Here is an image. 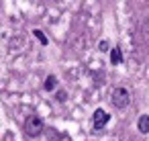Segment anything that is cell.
I'll list each match as a JSON object with an SVG mask.
<instances>
[{
	"instance_id": "3957f363",
	"label": "cell",
	"mask_w": 149,
	"mask_h": 141,
	"mask_svg": "<svg viewBox=\"0 0 149 141\" xmlns=\"http://www.w3.org/2000/svg\"><path fill=\"white\" fill-rule=\"evenodd\" d=\"M92 119H94V129H102V127L108 123V119H110V117H108V114H106L102 108H96Z\"/></svg>"
},
{
	"instance_id": "30bf717a",
	"label": "cell",
	"mask_w": 149,
	"mask_h": 141,
	"mask_svg": "<svg viewBox=\"0 0 149 141\" xmlns=\"http://www.w3.org/2000/svg\"><path fill=\"white\" fill-rule=\"evenodd\" d=\"M106 49H108V41H102L100 43V51H106Z\"/></svg>"
},
{
	"instance_id": "9c48e42d",
	"label": "cell",
	"mask_w": 149,
	"mask_h": 141,
	"mask_svg": "<svg viewBox=\"0 0 149 141\" xmlns=\"http://www.w3.org/2000/svg\"><path fill=\"white\" fill-rule=\"evenodd\" d=\"M65 98H68V92L65 90H59L57 92V100H65Z\"/></svg>"
},
{
	"instance_id": "277c9868",
	"label": "cell",
	"mask_w": 149,
	"mask_h": 141,
	"mask_svg": "<svg viewBox=\"0 0 149 141\" xmlns=\"http://www.w3.org/2000/svg\"><path fill=\"white\" fill-rule=\"evenodd\" d=\"M137 129L141 131V133H149V114H141L139 117V121H137Z\"/></svg>"
},
{
	"instance_id": "5b68a950",
	"label": "cell",
	"mask_w": 149,
	"mask_h": 141,
	"mask_svg": "<svg viewBox=\"0 0 149 141\" xmlns=\"http://www.w3.org/2000/svg\"><path fill=\"white\" fill-rule=\"evenodd\" d=\"M55 86H57V78H55V76H47L43 88H45L47 92H51V90H55Z\"/></svg>"
},
{
	"instance_id": "8992f818",
	"label": "cell",
	"mask_w": 149,
	"mask_h": 141,
	"mask_svg": "<svg viewBox=\"0 0 149 141\" xmlns=\"http://www.w3.org/2000/svg\"><path fill=\"white\" fill-rule=\"evenodd\" d=\"M33 35L39 39V43H41V45H47V43H49V39L45 37V33H43V31H39V29H35V31H33Z\"/></svg>"
},
{
	"instance_id": "ba28073f",
	"label": "cell",
	"mask_w": 149,
	"mask_h": 141,
	"mask_svg": "<svg viewBox=\"0 0 149 141\" xmlns=\"http://www.w3.org/2000/svg\"><path fill=\"white\" fill-rule=\"evenodd\" d=\"M47 141H59V133L55 129H47Z\"/></svg>"
},
{
	"instance_id": "52a82bcc",
	"label": "cell",
	"mask_w": 149,
	"mask_h": 141,
	"mask_svg": "<svg viewBox=\"0 0 149 141\" xmlns=\"http://www.w3.org/2000/svg\"><path fill=\"white\" fill-rule=\"evenodd\" d=\"M120 59H123V57H120V49L114 47V49L110 51V61H112V64H120Z\"/></svg>"
},
{
	"instance_id": "6da1fadb",
	"label": "cell",
	"mask_w": 149,
	"mask_h": 141,
	"mask_svg": "<svg viewBox=\"0 0 149 141\" xmlns=\"http://www.w3.org/2000/svg\"><path fill=\"white\" fill-rule=\"evenodd\" d=\"M129 102H131V94H129V90H125V88H114L112 90V94H110V104L114 106V108H127L129 106Z\"/></svg>"
},
{
	"instance_id": "7a4b0ae2",
	"label": "cell",
	"mask_w": 149,
	"mask_h": 141,
	"mask_svg": "<svg viewBox=\"0 0 149 141\" xmlns=\"http://www.w3.org/2000/svg\"><path fill=\"white\" fill-rule=\"evenodd\" d=\"M43 119L41 117H37V114H33V117H29L27 121H25V133L29 135V137H39L41 133H43Z\"/></svg>"
}]
</instances>
